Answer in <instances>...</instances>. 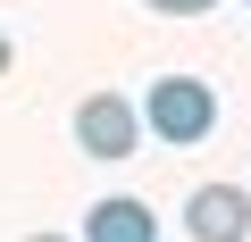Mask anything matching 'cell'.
Instances as JSON below:
<instances>
[{
    "label": "cell",
    "mask_w": 251,
    "mask_h": 242,
    "mask_svg": "<svg viewBox=\"0 0 251 242\" xmlns=\"http://www.w3.org/2000/svg\"><path fill=\"white\" fill-rule=\"evenodd\" d=\"M143 126H151L159 142H201V134L218 126V92H209L201 75H159V84L143 92Z\"/></svg>",
    "instance_id": "6da1fadb"
},
{
    "label": "cell",
    "mask_w": 251,
    "mask_h": 242,
    "mask_svg": "<svg viewBox=\"0 0 251 242\" xmlns=\"http://www.w3.org/2000/svg\"><path fill=\"white\" fill-rule=\"evenodd\" d=\"M75 142H84V159H134V142H143V100L92 92V100L75 109Z\"/></svg>",
    "instance_id": "7a4b0ae2"
},
{
    "label": "cell",
    "mask_w": 251,
    "mask_h": 242,
    "mask_svg": "<svg viewBox=\"0 0 251 242\" xmlns=\"http://www.w3.org/2000/svg\"><path fill=\"white\" fill-rule=\"evenodd\" d=\"M184 225H193L201 242H243V234H251V200H243V184H201L193 209H184Z\"/></svg>",
    "instance_id": "3957f363"
},
{
    "label": "cell",
    "mask_w": 251,
    "mask_h": 242,
    "mask_svg": "<svg viewBox=\"0 0 251 242\" xmlns=\"http://www.w3.org/2000/svg\"><path fill=\"white\" fill-rule=\"evenodd\" d=\"M84 242H159V217H151V200L109 192V200L84 209Z\"/></svg>",
    "instance_id": "277c9868"
},
{
    "label": "cell",
    "mask_w": 251,
    "mask_h": 242,
    "mask_svg": "<svg viewBox=\"0 0 251 242\" xmlns=\"http://www.w3.org/2000/svg\"><path fill=\"white\" fill-rule=\"evenodd\" d=\"M151 9H168V17H201V9H218V0H151Z\"/></svg>",
    "instance_id": "5b68a950"
},
{
    "label": "cell",
    "mask_w": 251,
    "mask_h": 242,
    "mask_svg": "<svg viewBox=\"0 0 251 242\" xmlns=\"http://www.w3.org/2000/svg\"><path fill=\"white\" fill-rule=\"evenodd\" d=\"M34 242H67V234H34Z\"/></svg>",
    "instance_id": "8992f818"
},
{
    "label": "cell",
    "mask_w": 251,
    "mask_h": 242,
    "mask_svg": "<svg viewBox=\"0 0 251 242\" xmlns=\"http://www.w3.org/2000/svg\"><path fill=\"white\" fill-rule=\"evenodd\" d=\"M0 67H9V50H0Z\"/></svg>",
    "instance_id": "52a82bcc"
}]
</instances>
